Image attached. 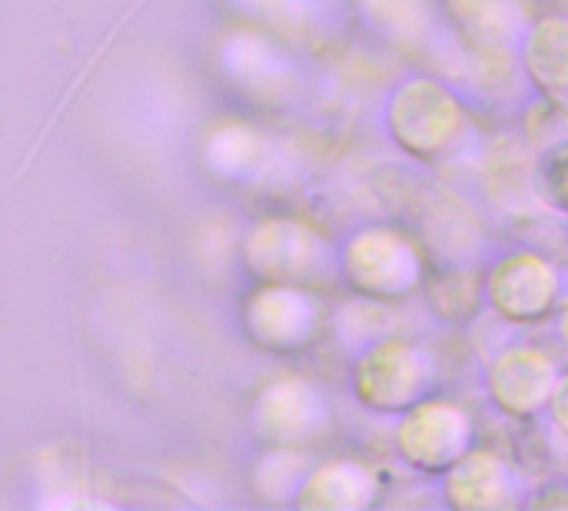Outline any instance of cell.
Masks as SVG:
<instances>
[{"label": "cell", "mask_w": 568, "mask_h": 511, "mask_svg": "<svg viewBox=\"0 0 568 511\" xmlns=\"http://www.w3.org/2000/svg\"><path fill=\"white\" fill-rule=\"evenodd\" d=\"M536 156L539 153H532L516 136H503L489 146L486 163H483V183L503 209L519 213L539 200V193H536Z\"/></svg>", "instance_id": "5bb4252c"}, {"label": "cell", "mask_w": 568, "mask_h": 511, "mask_svg": "<svg viewBox=\"0 0 568 511\" xmlns=\"http://www.w3.org/2000/svg\"><path fill=\"white\" fill-rule=\"evenodd\" d=\"M489 306L516 326L542 323L559 309V273L556 266L532 253L519 249L503 256L486 276Z\"/></svg>", "instance_id": "ba28073f"}, {"label": "cell", "mask_w": 568, "mask_h": 511, "mask_svg": "<svg viewBox=\"0 0 568 511\" xmlns=\"http://www.w3.org/2000/svg\"><path fill=\"white\" fill-rule=\"evenodd\" d=\"M423 296H426L429 309L443 323H453V326H469L479 316L483 299H489L486 296V276L476 269V263L433 269Z\"/></svg>", "instance_id": "2e32d148"}, {"label": "cell", "mask_w": 568, "mask_h": 511, "mask_svg": "<svg viewBox=\"0 0 568 511\" xmlns=\"http://www.w3.org/2000/svg\"><path fill=\"white\" fill-rule=\"evenodd\" d=\"M439 389V362L409 339L369 343L353 366L356 399L379 416H406Z\"/></svg>", "instance_id": "277c9868"}, {"label": "cell", "mask_w": 568, "mask_h": 511, "mask_svg": "<svg viewBox=\"0 0 568 511\" xmlns=\"http://www.w3.org/2000/svg\"><path fill=\"white\" fill-rule=\"evenodd\" d=\"M559 386L556 362L532 346L503 349L486 369V392L509 419H532L549 409Z\"/></svg>", "instance_id": "9c48e42d"}, {"label": "cell", "mask_w": 568, "mask_h": 511, "mask_svg": "<svg viewBox=\"0 0 568 511\" xmlns=\"http://www.w3.org/2000/svg\"><path fill=\"white\" fill-rule=\"evenodd\" d=\"M240 326L256 349L270 356H300L320 343L326 306L306 286L256 283L240 306Z\"/></svg>", "instance_id": "5b68a950"}, {"label": "cell", "mask_w": 568, "mask_h": 511, "mask_svg": "<svg viewBox=\"0 0 568 511\" xmlns=\"http://www.w3.org/2000/svg\"><path fill=\"white\" fill-rule=\"evenodd\" d=\"M536 193L549 209L568 213V140H556L536 156Z\"/></svg>", "instance_id": "ffe728a7"}, {"label": "cell", "mask_w": 568, "mask_h": 511, "mask_svg": "<svg viewBox=\"0 0 568 511\" xmlns=\"http://www.w3.org/2000/svg\"><path fill=\"white\" fill-rule=\"evenodd\" d=\"M310 472H313V466L303 449H270L253 469V489L266 502H280L276 492H286V499L296 505Z\"/></svg>", "instance_id": "d6986e66"}, {"label": "cell", "mask_w": 568, "mask_h": 511, "mask_svg": "<svg viewBox=\"0 0 568 511\" xmlns=\"http://www.w3.org/2000/svg\"><path fill=\"white\" fill-rule=\"evenodd\" d=\"M532 509H568V486H546L529 502Z\"/></svg>", "instance_id": "7402d4cb"}, {"label": "cell", "mask_w": 568, "mask_h": 511, "mask_svg": "<svg viewBox=\"0 0 568 511\" xmlns=\"http://www.w3.org/2000/svg\"><path fill=\"white\" fill-rule=\"evenodd\" d=\"M549 412H552V426L568 439V372L559 376V386H556V396L549 402Z\"/></svg>", "instance_id": "44dd1931"}, {"label": "cell", "mask_w": 568, "mask_h": 511, "mask_svg": "<svg viewBox=\"0 0 568 511\" xmlns=\"http://www.w3.org/2000/svg\"><path fill=\"white\" fill-rule=\"evenodd\" d=\"M429 253L419 239L396 226H366L353 233L339 253L343 283L366 303H406L426 289Z\"/></svg>", "instance_id": "6da1fadb"}, {"label": "cell", "mask_w": 568, "mask_h": 511, "mask_svg": "<svg viewBox=\"0 0 568 511\" xmlns=\"http://www.w3.org/2000/svg\"><path fill=\"white\" fill-rule=\"evenodd\" d=\"M386 126L399 150L426 166H439L456 160V153L469 143L473 120L446 83L416 76L393 93Z\"/></svg>", "instance_id": "7a4b0ae2"}, {"label": "cell", "mask_w": 568, "mask_h": 511, "mask_svg": "<svg viewBox=\"0 0 568 511\" xmlns=\"http://www.w3.org/2000/svg\"><path fill=\"white\" fill-rule=\"evenodd\" d=\"M383 479L369 462L359 459H329L313 466L296 509H369L379 502Z\"/></svg>", "instance_id": "7c38bea8"}, {"label": "cell", "mask_w": 568, "mask_h": 511, "mask_svg": "<svg viewBox=\"0 0 568 511\" xmlns=\"http://www.w3.org/2000/svg\"><path fill=\"white\" fill-rule=\"evenodd\" d=\"M253 439L266 449H306L329 436L333 409L320 386L303 376H280L260 389L250 409Z\"/></svg>", "instance_id": "8992f818"}, {"label": "cell", "mask_w": 568, "mask_h": 511, "mask_svg": "<svg viewBox=\"0 0 568 511\" xmlns=\"http://www.w3.org/2000/svg\"><path fill=\"white\" fill-rule=\"evenodd\" d=\"M523 63L546 103L568 110V17H542L526 30Z\"/></svg>", "instance_id": "4fadbf2b"}, {"label": "cell", "mask_w": 568, "mask_h": 511, "mask_svg": "<svg viewBox=\"0 0 568 511\" xmlns=\"http://www.w3.org/2000/svg\"><path fill=\"white\" fill-rule=\"evenodd\" d=\"M473 449L476 429L469 412L446 399H426L396 429V456L419 476H446Z\"/></svg>", "instance_id": "52a82bcc"}, {"label": "cell", "mask_w": 568, "mask_h": 511, "mask_svg": "<svg viewBox=\"0 0 568 511\" xmlns=\"http://www.w3.org/2000/svg\"><path fill=\"white\" fill-rule=\"evenodd\" d=\"M443 7L476 47H506L532 27L526 0H443Z\"/></svg>", "instance_id": "9a60e30c"}, {"label": "cell", "mask_w": 568, "mask_h": 511, "mask_svg": "<svg viewBox=\"0 0 568 511\" xmlns=\"http://www.w3.org/2000/svg\"><path fill=\"white\" fill-rule=\"evenodd\" d=\"M516 476L509 462L489 449H473L463 462L446 472V502L453 509L493 511L509 509L516 502Z\"/></svg>", "instance_id": "8fae6325"}, {"label": "cell", "mask_w": 568, "mask_h": 511, "mask_svg": "<svg viewBox=\"0 0 568 511\" xmlns=\"http://www.w3.org/2000/svg\"><path fill=\"white\" fill-rule=\"evenodd\" d=\"M210 170L223 173V176H233V180H243L250 173H256L260 160L266 156V143L256 130L243 126V123H226L220 130L210 133Z\"/></svg>", "instance_id": "ac0fdd59"}, {"label": "cell", "mask_w": 568, "mask_h": 511, "mask_svg": "<svg viewBox=\"0 0 568 511\" xmlns=\"http://www.w3.org/2000/svg\"><path fill=\"white\" fill-rule=\"evenodd\" d=\"M240 263L256 283L316 289L333 279L339 256L320 226L293 216H266L243 236Z\"/></svg>", "instance_id": "3957f363"}, {"label": "cell", "mask_w": 568, "mask_h": 511, "mask_svg": "<svg viewBox=\"0 0 568 511\" xmlns=\"http://www.w3.org/2000/svg\"><path fill=\"white\" fill-rule=\"evenodd\" d=\"M419 243L439 266H469L483 253L486 236L473 206L446 190H433L419 200Z\"/></svg>", "instance_id": "30bf717a"}, {"label": "cell", "mask_w": 568, "mask_h": 511, "mask_svg": "<svg viewBox=\"0 0 568 511\" xmlns=\"http://www.w3.org/2000/svg\"><path fill=\"white\" fill-rule=\"evenodd\" d=\"M366 27L393 43H416L429 30V0H356Z\"/></svg>", "instance_id": "e0dca14e"}]
</instances>
